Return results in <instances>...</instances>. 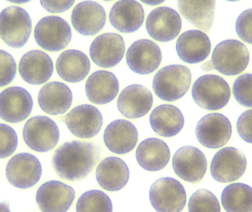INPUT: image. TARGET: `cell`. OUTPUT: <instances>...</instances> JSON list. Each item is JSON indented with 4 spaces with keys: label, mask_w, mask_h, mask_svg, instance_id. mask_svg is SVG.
<instances>
[{
    "label": "cell",
    "mask_w": 252,
    "mask_h": 212,
    "mask_svg": "<svg viewBox=\"0 0 252 212\" xmlns=\"http://www.w3.org/2000/svg\"><path fill=\"white\" fill-rule=\"evenodd\" d=\"M189 212H220L219 200L214 194L206 189H198L188 203Z\"/></svg>",
    "instance_id": "34"
},
{
    "label": "cell",
    "mask_w": 252,
    "mask_h": 212,
    "mask_svg": "<svg viewBox=\"0 0 252 212\" xmlns=\"http://www.w3.org/2000/svg\"><path fill=\"white\" fill-rule=\"evenodd\" d=\"M54 66L51 58L41 50H31L19 61V72L22 79L31 85L45 84L51 78Z\"/></svg>",
    "instance_id": "20"
},
{
    "label": "cell",
    "mask_w": 252,
    "mask_h": 212,
    "mask_svg": "<svg viewBox=\"0 0 252 212\" xmlns=\"http://www.w3.org/2000/svg\"><path fill=\"white\" fill-rule=\"evenodd\" d=\"M247 47L237 40H226L216 46L212 55L215 69L227 76H235L244 72L250 62Z\"/></svg>",
    "instance_id": "5"
},
{
    "label": "cell",
    "mask_w": 252,
    "mask_h": 212,
    "mask_svg": "<svg viewBox=\"0 0 252 212\" xmlns=\"http://www.w3.org/2000/svg\"><path fill=\"white\" fill-rule=\"evenodd\" d=\"M32 106L31 94L22 87H10L0 93V118L7 122L26 120L32 112Z\"/></svg>",
    "instance_id": "18"
},
{
    "label": "cell",
    "mask_w": 252,
    "mask_h": 212,
    "mask_svg": "<svg viewBox=\"0 0 252 212\" xmlns=\"http://www.w3.org/2000/svg\"><path fill=\"white\" fill-rule=\"evenodd\" d=\"M235 30L243 41L252 44V8L240 14L235 23Z\"/></svg>",
    "instance_id": "38"
},
{
    "label": "cell",
    "mask_w": 252,
    "mask_h": 212,
    "mask_svg": "<svg viewBox=\"0 0 252 212\" xmlns=\"http://www.w3.org/2000/svg\"><path fill=\"white\" fill-rule=\"evenodd\" d=\"M130 172L124 160L118 157H108L97 166L96 179L105 190L117 192L125 187Z\"/></svg>",
    "instance_id": "26"
},
{
    "label": "cell",
    "mask_w": 252,
    "mask_h": 212,
    "mask_svg": "<svg viewBox=\"0 0 252 212\" xmlns=\"http://www.w3.org/2000/svg\"><path fill=\"white\" fill-rule=\"evenodd\" d=\"M237 130L243 140L252 144V109L240 116L237 121Z\"/></svg>",
    "instance_id": "39"
},
{
    "label": "cell",
    "mask_w": 252,
    "mask_h": 212,
    "mask_svg": "<svg viewBox=\"0 0 252 212\" xmlns=\"http://www.w3.org/2000/svg\"><path fill=\"white\" fill-rule=\"evenodd\" d=\"M182 25V19L178 12L168 7H158L153 10L145 24L150 36L159 42L175 39L179 35Z\"/></svg>",
    "instance_id": "14"
},
{
    "label": "cell",
    "mask_w": 252,
    "mask_h": 212,
    "mask_svg": "<svg viewBox=\"0 0 252 212\" xmlns=\"http://www.w3.org/2000/svg\"><path fill=\"white\" fill-rule=\"evenodd\" d=\"M5 173L7 181L12 186L26 189L35 186L39 182L42 167L35 155L21 152L9 160Z\"/></svg>",
    "instance_id": "9"
},
{
    "label": "cell",
    "mask_w": 252,
    "mask_h": 212,
    "mask_svg": "<svg viewBox=\"0 0 252 212\" xmlns=\"http://www.w3.org/2000/svg\"><path fill=\"white\" fill-rule=\"evenodd\" d=\"M75 198L73 188L62 182L51 181L40 186L35 199L42 212H66Z\"/></svg>",
    "instance_id": "16"
},
{
    "label": "cell",
    "mask_w": 252,
    "mask_h": 212,
    "mask_svg": "<svg viewBox=\"0 0 252 212\" xmlns=\"http://www.w3.org/2000/svg\"><path fill=\"white\" fill-rule=\"evenodd\" d=\"M22 134L25 144L38 152L52 151L59 143L60 138L57 124L45 116H37L28 120Z\"/></svg>",
    "instance_id": "6"
},
{
    "label": "cell",
    "mask_w": 252,
    "mask_h": 212,
    "mask_svg": "<svg viewBox=\"0 0 252 212\" xmlns=\"http://www.w3.org/2000/svg\"><path fill=\"white\" fill-rule=\"evenodd\" d=\"M16 63L13 56L4 50H0V87H5L14 79Z\"/></svg>",
    "instance_id": "37"
},
{
    "label": "cell",
    "mask_w": 252,
    "mask_h": 212,
    "mask_svg": "<svg viewBox=\"0 0 252 212\" xmlns=\"http://www.w3.org/2000/svg\"><path fill=\"white\" fill-rule=\"evenodd\" d=\"M234 97L242 106L252 108V74L238 77L233 84Z\"/></svg>",
    "instance_id": "35"
},
{
    "label": "cell",
    "mask_w": 252,
    "mask_h": 212,
    "mask_svg": "<svg viewBox=\"0 0 252 212\" xmlns=\"http://www.w3.org/2000/svg\"><path fill=\"white\" fill-rule=\"evenodd\" d=\"M216 1H186L179 0V12L192 25L201 30L204 33H210L214 21Z\"/></svg>",
    "instance_id": "31"
},
{
    "label": "cell",
    "mask_w": 252,
    "mask_h": 212,
    "mask_svg": "<svg viewBox=\"0 0 252 212\" xmlns=\"http://www.w3.org/2000/svg\"><path fill=\"white\" fill-rule=\"evenodd\" d=\"M37 44L47 51L59 52L66 48L72 39L69 24L59 16L42 18L34 30Z\"/></svg>",
    "instance_id": "8"
},
{
    "label": "cell",
    "mask_w": 252,
    "mask_h": 212,
    "mask_svg": "<svg viewBox=\"0 0 252 212\" xmlns=\"http://www.w3.org/2000/svg\"><path fill=\"white\" fill-rule=\"evenodd\" d=\"M232 133V124L229 119L218 113L204 116L195 127L197 140L210 149H217L226 145Z\"/></svg>",
    "instance_id": "10"
},
{
    "label": "cell",
    "mask_w": 252,
    "mask_h": 212,
    "mask_svg": "<svg viewBox=\"0 0 252 212\" xmlns=\"http://www.w3.org/2000/svg\"><path fill=\"white\" fill-rule=\"evenodd\" d=\"M192 96L195 103L201 108L217 111L228 104L231 91L229 84L221 77L206 75L194 83Z\"/></svg>",
    "instance_id": "3"
},
{
    "label": "cell",
    "mask_w": 252,
    "mask_h": 212,
    "mask_svg": "<svg viewBox=\"0 0 252 212\" xmlns=\"http://www.w3.org/2000/svg\"><path fill=\"white\" fill-rule=\"evenodd\" d=\"M175 173L182 180L198 183L205 176L207 161L202 151L192 146L183 147L176 151L173 158Z\"/></svg>",
    "instance_id": "15"
},
{
    "label": "cell",
    "mask_w": 252,
    "mask_h": 212,
    "mask_svg": "<svg viewBox=\"0 0 252 212\" xmlns=\"http://www.w3.org/2000/svg\"><path fill=\"white\" fill-rule=\"evenodd\" d=\"M40 3L50 13H63L70 9L75 1H40Z\"/></svg>",
    "instance_id": "40"
},
{
    "label": "cell",
    "mask_w": 252,
    "mask_h": 212,
    "mask_svg": "<svg viewBox=\"0 0 252 212\" xmlns=\"http://www.w3.org/2000/svg\"><path fill=\"white\" fill-rule=\"evenodd\" d=\"M149 121L153 130L157 134L163 137H173L183 128L185 118L177 107L164 104L153 110Z\"/></svg>",
    "instance_id": "30"
},
{
    "label": "cell",
    "mask_w": 252,
    "mask_h": 212,
    "mask_svg": "<svg viewBox=\"0 0 252 212\" xmlns=\"http://www.w3.org/2000/svg\"><path fill=\"white\" fill-rule=\"evenodd\" d=\"M0 212H10L8 201H3L0 203Z\"/></svg>",
    "instance_id": "42"
},
{
    "label": "cell",
    "mask_w": 252,
    "mask_h": 212,
    "mask_svg": "<svg viewBox=\"0 0 252 212\" xmlns=\"http://www.w3.org/2000/svg\"><path fill=\"white\" fill-rule=\"evenodd\" d=\"M125 42L121 35L107 32L97 36L90 46L93 61L102 68H112L122 61L125 54Z\"/></svg>",
    "instance_id": "17"
},
{
    "label": "cell",
    "mask_w": 252,
    "mask_h": 212,
    "mask_svg": "<svg viewBox=\"0 0 252 212\" xmlns=\"http://www.w3.org/2000/svg\"><path fill=\"white\" fill-rule=\"evenodd\" d=\"M191 81L192 74L189 68L182 65H169L156 74L153 80V90L161 100L176 101L188 92Z\"/></svg>",
    "instance_id": "2"
},
{
    "label": "cell",
    "mask_w": 252,
    "mask_h": 212,
    "mask_svg": "<svg viewBox=\"0 0 252 212\" xmlns=\"http://www.w3.org/2000/svg\"><path fill=\"white\" fill-rule=\"evenodd\" d=\"M103 139L111 152L123 155L130 152L136 147L139 133L130 121L117 120L106 127Z\"/></svg>",
    "instance_id": "22"
},
{
    "label": "cell",
    "mask_w": 252,
    "mask_h": 212,
    "mask_svg": "<svg viewBox=\"0 0 252 212\" xmlns=\"http://www.w3.org/2000/svg\"><path fill=\"white\" fill-rule=\"evenodd\" d=\"M56 71L62 79L68 83H79L90 73V59L83 52L68 50L62 53L56 61Z\"/></svg>",
    "instance_id": "29"
},
{
    "label": "cell",
    "mask_w": 252,
    "mask_h": 212,
    "mask_svg": "<svg viewBox=\"0 0 252 212\" xmlns=\"http://www.w3.org/2000/svg\"><path fill=\"white\" fill-rule=\"evenodd\" d=\"M112 201L104 192L90 190L83 194L76 205L77 212H112Z\"/></svg>",
    "instance_id": "33"
},
{
    "label": "cell",
    "mask_w": 252,
    "mask_h": 212,
    "mask_svg": "<svg viewBox=\"0 0 252 212\" xmlns=\"http://www.w3.org/2000/svg\"><path fill=\"white\" fill-rule=\"evenodd\" d=\"M142 2H143L144 4H148V5L156 6L164 2V0H160V1H157V0H142Z\"/></svg>",
    "instance_id": "43"
},
{
    "label": "cell",
    "mask_w": 252,
    "mask_h": 212,
    "mask_svg": "<svg viewBox=\"0 0 252 212\" xmlns=\"http://www.w3.org/2000/svg\"><path fill=\"white\" fill-rule=\"evenodd\" d=\"M162 61L161 49L154 41L139 39L126 53V63L130 70L139 75H149L158 69Z\"/></svg>",
    "instance_id": "13"
},
{
    "label": "cell",
    "mask_w": 252,
    "mask_h": 212,
    "mask_svg": "<svg viewBox=\"0 0 252 212\" xmlns=\"http://www.w3.org/2000/svg\"><path fill=\"white\" fill-rule=\"evenodd\" d=\"M201 70L204 71V72H210V71L215 69V67L211 61H209L205 62V63L201 64Z\"/></svg>",
    "instance_id": "41"
},
{
    "label": "cell",
    "mask_w": 252,
    "mask_h": 212,
    "mask_svg": "<svg viewBox=\"0 0 252 212\" xmlns=\"http://www.w3.org/2000/svg\"><path fill=\"white\" fill-rule=\"evenodd\" d=\"M71 22L77 32L85 36H91L104 28L106 12L103 6L96 1H81L74 7Z\"/></svg>",
    "instance_id": "19"
},
{
    "label": "cell",
    "mask_w": 252,
    "mask_h": 212,
    "mask_svg": "<svg viewBox=\"0 0 252 212\" xmlns=\"http://www.w3.org/2000/svg\"><path fill=\"white\" fill-rule=\"evenodd\" d=\"M99 158L100 151L93 142L72 141L63 144L56 150L52 164L61 179L75 182L88 176Z\"/></svg>",
    "instance_id": "1"
},
{
    "label": "cell",
    "mask_w": 252,
    "mask_h": 212,
    "mask_svg": "<svg viewBox=\"0 0 252 212\" xmlns=\"http://www.w3.org/2000/svg\"><path fill=\"white\" fill-rule=\"evenodd\" d=\"M86 94L91 103L105 105L115 100L119 92V82L112 72L99 70L89 77L85 86Z\"/></svg>",
    "instance_id": "25"
},
{
    "label": "cell",
    "mask_w": 252,
    "mask_h": 212,
    "mask_svg": "<svg viewBox=\"0 0 252 212\" xmlns=\"http://www.w3.org/2000/svg\"><path fill=\"white\" fill-rule=\"evenodd\" d=\"M18 146V136L13 127L0 123V159L10 156Z\"/></svg>",
    "instance_id": "36"
},
{
    "label": "cell",
    "mask_w": 252,
    "mask_h": 212,
    "mask_svg": "<svg viewBox=\"0 0 252 212\" xmlns=\"http://www.w3.org/2000/svg\"><path fill=\"white\" fill-rule=\"evenodd\" d=\"M31 30V16L22 7L10 6L0 13V36L9 47H23L29 40Z\"/></svg>",
    "instance_id": "4"
},
{
    "label": "cell",
    "mask_w": 252,
    "mask_h": 212,
    "mask_svg": "<svg viewBox=\"0 0 252 212\" xmlns=\"http://www.w3.org/2000/svg\"><path fill=\"white\" fill-rule=\"evenodd\" d=\"M152 106L151 91L138 84L126 87L118 97V110L126 118H141L149 112Z\"/></svg>",
    "instance_id": "23"
},
{
    "label": "cell",
    "mask_w": 252,
    "mask_h": 212,
    "mask_svg": "<svg viewBox=\"0 0 252 212\" xmlns=\"http://www.w3.org/2000/svg\"><path fill=\"white\" fill-rule=\"evenodd\" d=\"M136 158L138 164L144 170L159 171L168 164L170 149L161 139L149 138L139 144L136 151Z\"/></svg>",
    "instance_id": "27"
},
{
    "label": "cell",
    "mask_w": 252,
    "mask_h": 212,
    "mask_svg": "<svg viewBox=\"0 0 252 212\" xmlns=\"http://www.w3.org/2000/svg\"><path fill=\"white\" fill-rule=\"evenodd\" d=\"M69 131L80 139L97 136L103 125L101 113L92 105H81L71 110L62 119Z\"/></svg>",
    "instance_id": "12"
},
{
    "label": "cell",
    "mask_w": 252,
    "mask_h": 212,
    "mask_svg": "<svg viewBox=\"0 0 252 212\" xmlns=\"http://www.w3.org/2000/svg\"><path fill=\"white\" fill-rule=\"evenodd\" d=\"M247 167L244 154L236 148L228 147L216 152L212 160L210 172L218 182L229 183L242 177Z\"/></svg>",
    "instance_id": "11"
},
{
    "label": "cell",
    "mask_w": 252,
    "mask_h": 212,
    "mask_svg": "<svg viewBox=\"0 0 252 212\" xmlns=\"http://www.w3.org/2000/svg\"><path fill=\"white\" fill-rule=\"evenodd\" d=\"M145 11L140 3L134 0L117 1L111 9L109 21L120 32L131 33L142 27Z\"/></svg>",
    "instance_id": "24"
},
{
    "label": "cell",
    "mask_w": 252,
    "mask_h": 212,
    "mask_svg": "<svg viewBox=\"0 0 252 212\" xmlns=\"http://www.w3.org/2000/svg\"><path fill=\"white\" fill-rule=\"evenodd\" d=\"M72 93L70 89L61 82H50L40 90L38 102L44 112L50 115L64 114L72 103Z\"/></svg>",
    "instance_id": "28"
},
{
    "label": "cell",
    "mask_w": 252,
    "mask_h": 212,
    "mask_svg": "<svg viewBox=\"0 0 252 212\" xmlns=\"http://www.w3.org/2000/svg\"><path fill=\"white\" fill-rule=\"evenodd\" d=\"M221 203L226 212H252V188L245 183L229 184L222 192Z\"/></svg>",
    "instance_id": "32"
},
{
    "label": "cell",
    "mask_w": 252,
    "mask_h": 212,
    "mask_svg": "<svg viewBox=\"0 0 252 212\" xmlns=\"http://www.w3.org/2000/svg\"><path fill=\"white\" fill-rule=\"evenodd\" d=\"M176 52L187 63H198L205 60L211 51V42L207 34L198 30L183 32L176 41Z\"/></svg>",
    "instance_id": "21"
},
{
    "label": "cell",
    "mask_w": 252,
    "mask_h": 212,
    "mask_svg": "<svg viewBox=\"0 0 252 212\" xmlns=\"http://www.w3.org/2000/svg\"><path fill=\"white\" fill-rule=\"evenodd\" d=\"M149 198L157 212H182L186 205L187 195L179 181L162 178L153 183Z\"/></svg>",
    "instance_id": "7"
}]
</instances>
